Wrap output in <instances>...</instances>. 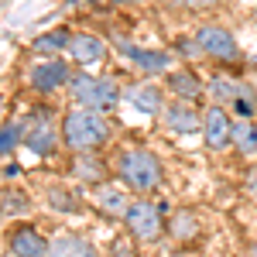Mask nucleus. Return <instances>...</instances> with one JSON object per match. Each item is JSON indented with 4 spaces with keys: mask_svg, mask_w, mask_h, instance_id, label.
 Segmentation results:
<instances>
[{
    "mask_svg": "<svg viewBox=\"0 0 257 257\" xmlns=\"http://www.w3.org/2000/svg\"><path fill=\"white\" fill-rule=\"evenodd\" d=\"M110 138V127L103 113L96 110H86V106H72L65 120H62V144L76 155H93L96 148H103Z\"/></svg>",
    "mask_w": 257,
    "mask_h": 257,
    "instance_id": "f257e3e1",
    "label": "nucleus"
},
{
    "mask_svg": "<svg viewBox=\"0 0 257 257\" xmlns=\"http://www.w3.org/2000/svg\"><path fill=\"white\" fill-rule=\"evenodd\" d=\"M117 175L123 185H131L134 192H155L161 185V161L144 151V148H131L123 151L117 161Z\"/></svg>",
    "mask_w": 257,
    "mask_h": 257,
    "instance_id": "f03ea898",
    "label": "nucleus"
},
{
    "mask_svg": "<svg viewBox=\"0 0 257 257\" xmlns=\"http://www.w3.org/2000/svg\"><path fill=\"white\" fill-rule=\"evenodd\" d=\"M69 89H72V96H76L79 106L96 110V113L113 110V106H117V99H120L117 82L106 79V76H86V72H79V76H72V79H69Z\"/></svg>",
    "mask_w": 257,
    "mask_h": 257,
    "instance_id": "7ed1b4c3",
    "label": "nucleus"
},
{
    "mask_svg": "<svg viewBox=\"0 0 257 257\" xmlns=\"http://www.w3.org/2000/svg\"><path fill=\"white\" fill-rule=\"evenodd\" d=\"M21 131H24V148H31L35 155H52L59 148L62 131L52 120V110H45V106L31 110V117L21 123Z\"/></svg>",
    "mask_w": 257,
    "mask_h": 257,
    "instance_id": "20e7f679",
    "label": "nucleus"
},
{
    "mask_svg": "<svg viewBox=\"0 0 257 257\" xmlns=\"http://www.w3.org/2000/svg\"><path fill=\"white\" fill-rule=\"evenodd\" d=\"M196 45L202 55H209V59H216V62H237L240 59L237 38L226 28H219V24H202L196 31Z\"/></svg>",
    "mask_w": 257,
    "mask_h": 257,
    "instance_id": "39448f33",
    "label": "nucleus"
},
{
    "mask_svg": "<svg viewBox=\"0 0 257 257\" xmlns=\"http://www.w3.org/2000/svg\"><path fill=\"white\" fill-rule=\"evenodd\" d=\"M123 223H127L131 237L144 240V243H151V240H158L165 233V219H161V209L155 202H131Z\"/></svg>",
    "mask_w": 257,
    "mask_h": 257,
    "instance_id": "423d86ee",
    "label": "nucleus"
},
{
    "mask_svg": "<svg viewBox=\"0 0 257 257\" xmlns=\"http://www.w3.org/2000/svg\"><path fill=\"white\" fill-rule=\"evenodd\" d=\"M62 82H69V65L62 59H45L31 69V86L35 93H55Z\"/></svg>",
    "mask_w": 257,
    "mask_h": 257,
    "instance_id": "0eeeda50",
    "label": "nucleus"
},
{
    "mask_svg": "<svg viewBox=\"0 0 257 257\" xmlns=\"http://www.w3.org/2000/svg\"><path fill=\"white\" fill-rule=\"evenodd\" d=\"M202 134H206V144L213 151H223L230 144V134H233V123L223 113V106H209V113L202 117Z\"/></svg>",
    "mask_w": 257,
    "mask_h": 257,
    "instance_id": "6e6552de",
    "label": "nucleus"
},
{
    "mask_svg": "<svg viewBox=\"0 0 257 257\" xmlns=\"http://www.w3.org/2000/svg\"><path fill=\"white\" fill-rule=\"evenodd\" d=\"M11 254L14 257H45L48 254V240L41 237L35 226H18L11 230Z\"/></svg>",
    "mask_w": 257,
    "mask_h": 257,
    "instance_id": "1a4fd4ad",
    "label": "nucleus"
},
{
    "mask_svg": "<svg viewBox=\"0 0 257 257\" xmlns=\"http://www.w3.org/2000/svg\"><path fill=\"white\" fill-rule=\"evenodd\" d=\"M72 59L79 62V65H96V62L106 59V45H103V38H96V35H72V41H69V48H65Z\"/></svg>",
    "mask_w": 257,
    "mask_h": 257,
    "instance_id": "9d476101",
    "label": "nucleus"
},
{
    "mask_svg": "<svg viewBox=\"0 0 257 257\" xmlns=\"http://www.w3.org/2000/svg\"><path fill=\"white\" fill-rule=\"evenodd\" d=\"M165 123L175 131V134H196L199 127H202V117L196 113V106L192 103H172V106H165Z\"/></svg>",
    "mask_w": 257,
    "mask_h": 257,
    "instance_id": "9b49d317",
    "label": "nucleus"
},
{
    "mask_svg": "<svg viewBox=\"0 0 257 257\" xmlns=\"http://www.w3.org/2000/svg\"><path fill=\"white\" fill-rule=\"evenodd\" d=\"M120 52L127 55V59L138 65L141 72H165L168 65H172V59H168V52H141V48H134V45H127V41H117Z\"/></svg>",
    "mask_w": 257,
    "mask_h": 257,
    "instance_id": "f8f14e48",
    "label": "nucleus"
},
{
    "mask_svg": "<svg viewBox=\"0 0 257 257\" xmlns=\"http://www.w3.org/2000/svg\"><path fill=\"white\" fill-rule=\"evenodd\" d=\"M45 257H99V254H96V247L82 237H59L48 243Z\"/></svg>",
    "mask_w": 257,
    "mask_h": 257,
    "instance_id": "ddd939ff",
    "label": "nucleus"
},
{
    "mask_svg": "<svg viewBox=\"0 0 257 257\" xmlns=\"http://www.w3.org/2000/svg\"><path fill=\"white\" fill-rule=\"evenodd\" d=\"M123 99H127L134 110H141V113H158V110H165L158 86H131V89L123 93Z\"/></svg>",
    "mask_w": 257,
    "mask_h": 257,
    "instance_id": "4468645a",
    "label": "nucleus"
},
{
    "mask_svg": "<svg viewBox=\"0 0 257 257\" xmlns=\"http://www.w3.org/2000/svg\"><path fill=\"white\" fill-rule=\"evenodd\" d=\"M168 89H172V93H175L182 103H185V99L192 103V99L202 96V82H199V76H196V72H189V69H178V72H172V76H168Z\"/></svg>",
    "mask_w": 257,
    "mask_h": 257,
    "instance_id": "2eb2a0df",
    "label": "nucleus"
},
{
    "mask_svg": "<svg viewBox=\"0 0 257 257\" xmlns=\"http://www.w3.org/2000/svg\"><path fill=\"white\" fill-rule=\"evenodd\" d=\"M96 206L99 213H106V216H127V209H131V199L123 189H113V185H103L96 192Z\"/></svg>",
    "mask_w": 257,
    "mask_h": 257,
    "instance_id": "dca6fc26",
    "label": "nucleus"
},
{
    "mask_svg": "<svg viewBox=\"0 0 257 257\" xmlns=\"http://www.w3.org/2000/svg\"><path fill=\"white\" fill-rule=\"evenodd\" d=\"M31 196L24 192V189H0V213L4 216H24V213H31Z\"/></svg>",
    "mask_w": 257,
    "mask_h": 257,
    "instance_id": "f3484780",
    "label": "nucleus"
},
{
    "mask_svg": "<svg viewBox=\"0 0 257 257\" xmlns=\"http://www.w3.org/2000/svg\"><path fill=\"white\" fill-rule=\"evenodd\" d=\"M72 175L79 178V182H103V178H106V165H103L96 155H76Z\"/></svg>",
    "mask_w": 257,
    "mask_h": 257,
    "instance_id": "a211bd4d",
    "label": "nucleus"
},
{
    "mask_svg": "<svg viewBox=\"0 0 257 257\" xmlns=\"http://www.w3.org/2000/svg\"><path fill=\"white\" fill-rule=\"evenodd\" d=\"M165 230H168V233H172L178 243H185V240H196V237H199V223H196V216H192V213H185V209H178Z\"/></svg>",
    "mask_w": 257,
    "mask_h": 257,
    "instance_id": "6ab92c4d",
    "label": "nucleus"
},
{
    "mask_svg": "<svg viewBox=\"0 0 257 257\" xmlns=\"http://www.w3.org/2000/svg\"><path fill=\"white\" fill-rule=\"evenodd\" d=\"M230 141L237 144L243 155H257V127L250 123V120H237V123H233Z\"/></svg>",
    "mask_w": 257,
    "mask_h": 257,
    "instance_id": "aec40b11",
    "label": "nucleus"
},
{
    "mask_svg": "<svg viewBox=\"0 0 257 257\" xmlns=\"http://www.w3.org/2000/svg\"><path fill=\"white\" fill-rule=\"evenodd\" d=\"M206 89H209V96L216 99V103H233V99H237V93H240V86L233 79H226V76H213Z\"/></svg>",
    "mask_w": 257,
    "mask_h": 257,
    "instance_id": "412c9836",
    "label": "nucleus"
},
{
    "mask_svg": "<svg viewBox=\"0 0 257 257\" xmlns=\"http://www.w3.org/2000/svg\"><path fill=\"white\" fill-rule=\"evenodd\" d=\"M69 41H72V35L65 31V28H59V31H48V35H41L38 41H35V52H62V48H69Z\"/></svg>",
    "mask_w": 257,
    "mask_h": 257,
    "instance_id": "4be33fe9",
    "label": "nucleus"
},
{
    "mask_svg": "<svg viewBox=\"0 0 257 257\" xmlns=\"http://www.w3.org/2000/svg\"><path fill=\"white\" fill-rule=\"evenodd\" d=\"M45 196H48V206H55L62 213H76L79 209V199L72 196V192H65V189H59V185H52Z\"/></svg>",
    "mask_w": 257,
    "mask_h": 257,
    "instance_id": "5701e85b",
    "label": "nucleus"
},
{
    "mask_svg": "<svg viewBox=\"0 0 257 257\" xmlns=\"http://www.w3.org/2000/svg\"><path fill=\"white\" fill-rule=\"evenodd\" d=\"M230 106H233V110L240 113V120H250V117H254V110H257V96H254V89H247V86H240L237 99H233Z\"/></svg>",
    "mask_w": 257,
    "mask_h": 257,
    "instance_id": "b1692460",
    "label": "nucleus"
},
{
    "mask_svg": "<svg viewBox=\"0 0 257 257\" xmlns=\"http://www.w3.org/2000/svg\"><path fill=\"white\" fill-rule=\"evenodd\" d=\"M18 141H24V131H21V123H11V127H4V131H0V155L14 151V148H18Z\"/></svg>",
    "mask_w": 257,
    "mask_h": 257,
    "instance_id": "393cba45",
    "label": "nucleus"
},
{
    "mask_svg": "<svg viewBox=\"0 0 257 257\" xmlns=\"http://www.w3.org/2000/svg\"><path fill=\"white\" fill-rule=\"evenodd\" d=\"M110 257H138L134 254V247H131V240L127 237H120L113 247H110Z\"/></svg>",
    "mask_w": 257,
    "mask_h": 257,
    "instance_id": "a878e982",
    "label": "nucleus"
},
{
    "mask_svg": "<svg viewBox=\"0 0 257 257\" xmlns=\"http://www.w3.org/2000/svg\"><path fill=\"white\" fill-rule=\"evenodd\" d=\"M175 4H182L185 11H206V7H213L216 0H175Z\"/></svg>",
    "mask_w": 257,
    "mask_h": 257,
    "instance_id": "bb28decb",
    "label": "nucleus"
},
{
    "mask_svg": "<svg viewBox=\"0 0 257 257\" xmlns=\"http://www.w3.org/2000/svg\"><path fill=\"white\" fill-rule=\"evenodd\" d=\"M250 257H257V243H254V250H250Z\"/></svg>",
    "mask_w": 257,
    "mask_h": 257,
    "instance_id": "cd10ccee",
    "label": "nucleus"
},
{
    "mask_svg": "<svg viewBox=\"0 0 257 257\" xmlns=\"http://www.w3.org/2000/svg\"><path fill=\"white\" fill-rule=\"evenodd\" d=\"M254 21H257V14H254Z\"/></svg>",
    "mask_w": 257,
    "mask_h": 257,
    "instance_id": "c85d7f7f",
    "label": "nucleus"
}]
</instances>
